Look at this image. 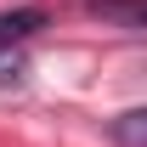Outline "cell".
<instances>
[{
    "mask_svg": "<svg viewBox=\"0 0 147 147\" xmlns=\"http://www.w3.org/2000/svg\"><path fill=\"white\" fill-rule=\"evenodd\" d=\"M34 28H45V17H40L34 6H23V11H0V51L17 45V40H28Z\"/></svg>",
    "mask_w": 147,
    "mask_h": 147,
    "instance_id": "1",
    "label": "cell"
},
{
    "mask_svg": "<svg viewBox=\"0 0 147 147\" xmlns=\"http://www.w3.org/2000/svg\"><path fill=\"white\" fill-rule=\"evenodd\" d=\"M108 136H113V147H147V108L119 113V119L108 125Z\"/></svg>",
    "mask_w": 147,
    "mask_h": 147,
    "instance_id": "2",
    "label": "cell"
},
{
    "mask_svg": "<svg viewBox=\"0 0 147 147\" xmlns=\"http://www.w3.org/2000/svg\"><path fill=\"white\" fill-rule=\"evenodd\" d=\"M96 11L125 28H147V0H96Z\"/></svg>",
    "mask_w": 147,
    "mask_h": 147,
    "instance_id": "3",
    "label": "cell"
}]
</instances>
